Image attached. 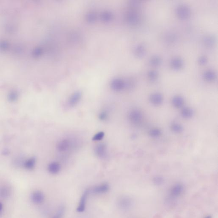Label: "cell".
Here are the masks:
<instances>
[{
  "mask_svg": "<svg viewBox=\"0 0 218 218\" xmlns=\"http://www.w3.org/2000/svg\"><path fill=\"white\" fill-rule=\"evenodd\" d=\"M81 96V92L80 91H77L72 94L68 100V104L69 106L70 107L75 106L80 101Z\"/></svg>",
  "mask_w": 218,
  "mask_h": 218,
  "instance_id": "52a82bcc",
  "label": "cell"
},
{
  "mask_svg": "<svg viewBox=\"0 0 218 218\" xmlns=\"http://www.w3.org/2000/svg\"><path fill=\"white\" fill-rule=\"evenodd\" d=\"M153 184L156 186H161L164 183V180L161 176H156L152 179Z\"/></svg>",
  "mask_w": 218,
  "mask_h": 218,
  "instance_id": "d4e9b609",
  "label": "cell"
},
{
  "mask_svg": "<svg viewBox=\"0 0 218 218\" xmlns=\"http://www.w3.org/2000/svg\"><path fill=\"white\" fill-rule=\"evenodd\" d=\"M175 13L179 18L185 19L190 17L191 11L189 6L186 4H181L177 6Z\"/></svg>",
  "mask_w": 218,
  "mask_h": 218,
  "instance_id": "7a4b0ae2",
  "label": "cell"
},
{
  "mask_svg": "<svg viewBox=\"0 0 218 218\" xmlns=\"http://www.w3.org/2000/svg\"><path fill=\"white\" fill-rule=\"evenodd\" d=\"M118 204V207L121 210L128 211L133 207V201L129 197L123 196L119 198Z\"/></svg>",
  "mask_w": 218,
  "mask_h": 218,
  "instance_id": "3957f363",
  "label": "cell"
},
{
  "mask_svg": "<svg viewBox=\"0 0 218 218\" xmlns=\"http://www.w3.org/2000/svg\"><path fill=\"white\" fill-rule=\"evenodd\" d=\"M112 14L110 12H104L101 14V18L103 20L105 21H108V20H110L112 18Z\"/></svg>",
  "mask_w": 218,
  "mask_h": 218,
  "instance_id": "83f0119b",
  "label": "cell"
},
{
  "mask_svg": "<svg viewBox=\"0 0 218 218\" xmlns=\"http://www.w3.org/2000/svg\"><path fill=\"white\" fill-rule=\"evenodd\" d=\"M64 208L63 207H61L58 209L56 214L52 218H61L64 215Z\"/></svg>",
  "mask_w": 218,
  "mask_h": 218,
  "instance_id": "f546056e",
  "label": "cell"
},
{
  "mask_svg": "<svg viewBox=\"0 0 218 218\" xmlns=\"http://www.w3.org/2000/svg\"><path fill=\"white\" fill-rule=\"evenodd\" d=\"M111 87L114 90L120 91L126 87L125 82L120 78H115L112 81Z\"/></svg>",
  "mask_w": 218,
  "mask_h": 218,
  "instance_id": "ba28073f",
  "label": "cell"
},
{
  "mask_svg": "<svg viewBox=\"0 0 218 218\" xmlns=\"http://www.w3.org/2000/svg\"><path fill=\"white\" fill-rule=\"evenodd\" d=\"M207 61V58L204 55L200 56L198 59V62L201 65L205 64Z\"/></svg>",
  "mask_w": 218,
  "mask_h": 218,
  "instance_id": "d6a6232c",
  "label": "cell"
},
{
  "mask_svg": "<svg viewBox=\"0 0 218 218\" xmlns=\"http://www.w3.org/2000/svg\"><path fill=\"white\" fill-rule=\"evenodd\" d=\"M94 150L95 155L100 158H104L107 156V146L104 143H100L96 145Z\"/></svg>",
  "mask_w": 218,
  "mask_h": 218,
  "instance_id": "8992f818",
  "label": "cell"
},
{
  "mask_svg": "<svg viewBox=\"0 0 218 218\" xmlns=\"http://www.w3.org/2000/svg\"><path fill=\"white\" fill-rule=\"evenodd\" d=\"M148 78L152 81H155L157 79L158 76V73L156 70H150L147 74Z\"/></svg>",
  "mask_w": 218,
  "mask_h": 218,
  "instance_id": "603a6c76",
  "label": "cell"
},
{
  "mask_svg": "<svg viewBox=\"0 0 218 218\" xmlns=\"http://www.w3.org/2000/svg\"><path fill=\"white\" fill-rule=\"evenodd\" d=\"M150 101L154 105H159L163 102V98L160 93H154L152 94L150 97Z\"/></svg>",
  "mask_w": 218,
  "mask_h": 218,
  "instance_id": "30bf717a",
  "label": "cell"
},
{
  "mask_svg": "<svg viewBox=\"0 0 218 218\" xmlns=\"http://www.w3.org/2000/svg\"><path fill=\"white\" fill-rule=\"evenodd\" d=\"M32 200L35 204H40L44 201V196L43 193L40 191L34 192L32 195Z\"/></svg>",
  "mask_w": 218,
  "mask_h": 218,
  "instance_id": "7c38bea8",
  "label": "cell"
},
{
  "mask_svg": "<svg viewBox=\"0 0 218 218\" xmlns=\"http://www.w3.org/2000/svg\"><path fill=\"white\" fill-rule=\"evenodd\" d=\"M87 19L88 21H94L96 19V14L93 12H90L87 14Z\"/></svg>",
  "mask_w": 218,
  "mask_h": 218,
  "instance_id": "1f68e13d",
  "label": "cell"
},
{
  "mask_svg": "<svg viewBox=\"0 0 218 218\" xmlns=\"http://www.w3.org/2000/svg\"><path fill=\"white\" fill-rule=\"evenodd\" d=\"M98 117L101 121H105L108 118V113L106 111H103L99 113Z\"/></svg>",
  "mask_w": 218,
  "mask_h": 218,
  "instance_id": "4dcf8cb0",
  "label": "cell"
},
{
  "mask_svg": "<svg viewBox=\"0 0 218 218\" xmlns=\"http://www.w3.org/2000/svg\"><path fill=\"white\" fill-rule=\"evenodd\" d=\"M35 163V158L33 157L30 158L25 161L24 166L26 169H31L34 168Z\"/></svg>",
  "mask_w": 218,
  "mask_h": 218,
  "instance_id": "ffe728a7",
  "label": "cell"
},
{
  "mask_svg": "<svg viewBox=\"0 0 218 218\" xmlns=\"http://www.w3.org/2000/svg\"><path fill=\"white\" fill-rule=\"evenodd\" d=\"M203 76L204 79L207 81H212L215 79L216 74L211 70H207L204 72Z\"/></svg>",
  "mask_w": 218,
  "mask_h": 218,
  "instance_id": "ac0fdd59",
  "label": "cell"
},
{
  "mask_svg": "<svg viewBox=\"0 0 218 218\" xmlns=\"http://www.w3.org/2000/svg\"><path fill=\"white\" fill-rule=\"evenodd\" d=\"M170 64L171 67L174 69H180L184 65V61L181 58L179 57H174L171 59L170 61Z\"/></svg>",
  "mask_w": 218,
  "mask_h": 218,
  "instance_id": "4fadbf2b",
  "label": "cell"
},
{
  "mask_svg": "<svg viewBox=\"0 0 218 218\" xmlns=\"http://www.w3.org/2000/svg\"><path fill=\"white\" fill-rule=\"evenodd\" d=\"M146 48L143 44H137L134 49V53L138 58L144 57L146 54Z\"/></svg>",
  "mask_w": 218,
  "mask_h": 218,
  "instance_id": "5bb4252c",
  "label": "cell"
},
{
  "mask_svg": "<svg viewBox=\"0 0 218 218\" xmlns=\"http://www.w3.org/2000/svg\"><path fill=\"white\" fill-rule=\"evenodd\" d=\"M150 63L151 65L157 66L159 65L162 62V59L158 55H155L152 56L150 59Z\"/></svg>",
  "mask_w": 218,
  "mask_h": 218,
  "instance_id": "44dd1931",
  "label": "cell"
},
{
  "mask_svg": "<svg viewBox=\"0 0 218 218\" xmlns=\"http://www.w3.org/2000/svg\"><path fill=\"white\" fill-rule=\"evenodd\" d=\"M215 39L212 35H207L204 36L203 38L204 44L207 47H211L215 43Z\"/></svg>",
  "mask_w": 218,
  "mask_h": 218,
  "instance_id": "e0dca14e",
  "label": "cell"
},
{
  "mask_svg": "<svg viewBox=\"0 0 218 218\" xmlns=\"http://www.w3.org/2000/svg\"><path fill=\"white\" fill-rule=\"evenodd\" d=\"M161 131L158 129H153L149 132V134L151 137H157L161 135Z\"/></svg>",
  "mask_w": 218,
  "mask_h": 218,
  "instance_id": "f1b7e54d",
  "label": "cell"
},
{
  "mask_svg": "<svg viewBox=\"0 0 218 218\" xmlns=\"http://www.w3.org/2000/svg\"><path fill=\"white\" fill-rule=\"evenodd\" d=\"M181 115L184 118H188L192 117L193 115V111L190 108H185L181 111Z\"/></svg>",
  "mask_w": 218,
  "mask_h": 218,
  "instance_id": "7402d4cb",
  "label": "cell"
},
{
  "mask_svg": "<svg viewBox=\"0 0 218 218\" xmlns=\"http://www.w3.org/2000/svg\"><path fill=\"white\" fill-rule=\"evenodd\" d=\"M104 135L105 133L104 132H98L94 135L93 137L92 138V140L94 141H99L103 139Z\"/></svg>",
  "mask_w": 218,
  "mask_h": 218,
  "instance_id": "4316f807",
  "label": "cell"
},
{
  "mask_svg": "<svg viewBox=\"0 0 218 218\" xmlns=\"http://www.w3.org/2000/svg\"><path fill=\"white\" fill-rule=\"evenodd\" d=\"M126 19L130 24L136 25L139 23L140 17L137 12L134 11H131L127 13Z\"/></svg>",
  "mask_w": 218,
  "mask_h": 218,
  "instance_id": "5b68a950",
  "label": "cell"
},
{
  "mask_svg": "<svg viewBox=\"0 0 218 218\" xmlns=\"http://www.w3.org/2000/svg\"><path fill=\"white\" fill-rule=\"evenodd\" d=\"M172 103L175 107L176 108H180L183 105L184 99L181 96L177 95L173 98Z\"/></svg>",
  "mask_w": 218,
  "mask_h": 218,
  "instance_id": "d6986e66",
  "label": "cell"
},
{
  "mask_svg": "<svg viewBox=\"0 0 218 218\" xmlns=\"http://www.w3.org/2000/svg\"><path fill=\"white\" fill-rule=\"evenodd\" d=\"M9 100L11 102H14L18 99V93L15 90H12L10 91L8 96Z\"/></svg>",
  "mask_w": 218,
  "mask_h": 218,
  "instance_id": "cb8c5ba5",
  "label": "cell"
},
{
  "mask_svg": "<svg viewBox=\"0 0 218 218\" xmlns=\"http://www.w3.org/2000/svg\"><path fill=\"white\" fill-rule=\"evenodd\" d=\"M70 146V141L68 139H64L60 141L57 145V149L60 152L66 151Z\"/></svg>",
  "mask_w": 218,
  "mask_h": 218,
  "instance_id": "9c48e42d",
  "label": "cell"
},
{
  "mask_svg": "<svg viewBox=\"0 0 218 218\" xmlns=\"http://www.w3.org/2000/svg\"><path fill=\"white\" fill-rule=\"evenodd\" d=\"M89 191L88 190L85 191L81 197L80 200V202H79V205L77 209V212H83L85 210V207H86V201H87V198L88 195Z\"/></svg>",
  "mask_w": 218,
  "mask_h": 218,
  "instance_id": "8fae6325",
  "label": "cell"
},
{
  "mask_svg": "<svg viewBox=\"0 0 218 218\" xmlns=\"http://www.w3.org/2000/svg\"><path fill=\"white\" fill-rule=\"evenodd\" d=\"M60 165L59 163L54 162L49 164L48 169L50 173L56 174L60 171Z\"/></svg>",
  "mask_w": 218,
  "mask_h": 218,
  "instance_id": "2e32d148",
  "label": "cell"
},
{
  "mask_svg": "<svg viewBox=\"0 0 218 218\" xmlns=\"http://www.w3.org/2000/svg\"><path fill=\"white\" fill-rule=\"evenodd\" d=\"M204 218H212V217L211 215H207V216H206L205 217H204Z\"/></svg>",
  "mask_w": 218,
  "mask_h": 218,
  "instance_id": "e575fe53",
  "label": "cell"
},
{
  "mask_svg": "<svg viewBox=\"0 0 218 218\" xmlns=\"http://www.w3.org/2000/svg\"><path fill=\"white\" fill-rule=\"evenodd\" d=\"M171 129L175 133H180L183 130V127L180 124L177 123H174L171 126Z\"/></svg>",
  "mask_w": 218,
  "mask_h": 218,
  "instance_id": "484cf974",
  "label": "cell"
},
{
  "mask_svg": "<svg viewBox=\"0 0 218 218\" xmlns=\"http://www.w3.org/2000/svg\"><path fill=\"white\" fill-rule=\"evenodd\" d=\"M110 189V186L107 183H103L93 188L92 191L95 193H104L108 191Z\"/></svg>",
  "mask_w": 218,
  "mask_h": 218,
  "instance_id": "9a60e30c",
  "label": "cell"
},
{
  "mask_svg": "<svg viewBox=\"0 0 218 218\" xmlns=\"http://www.w3.org/2000/svg\"><path fill=\"white\" fill-rule=\"evenodd\" d=\"M3 208V205L1 202H0V211L2 210Z\"/></svg>",
  "mask_w": 218,
  "mask_h": 218,
  "instance_id": "836d02e7",
  "label": "cell"
},
{
  "mask_svg": "<svg viewBox=\"0 0 218 218\" xmlns=\"http://www.w3.org/2000/svg\"><path fill=\"white\" fill-rule=\"evenodd\" d=\"M185 190L183 184L177 183L170 188L169 192V197L171 200H176L181 196Z\"/></svg>",
  "mask_w": 218,
  "mask_h": 218,
  "instance_id": "6da1fadb",
  "label": "cell"
},
{
  "mask_svg": "<svg viewBox=\"0 0 218 218\" xmlns=\"http://www.w3.org/2000/svg\"><path fill=\"white\" fill-rule=\"evenodd\" d=\"M129 121L134 124H138L142 121L143 115L139 110H133L129 112L128 114Z\"/></svg>",
  "mask_w": 218,
  "mask_h": 218,
  "instance_id": "277c9868",
  "label": "cell"
}]
</instances>
